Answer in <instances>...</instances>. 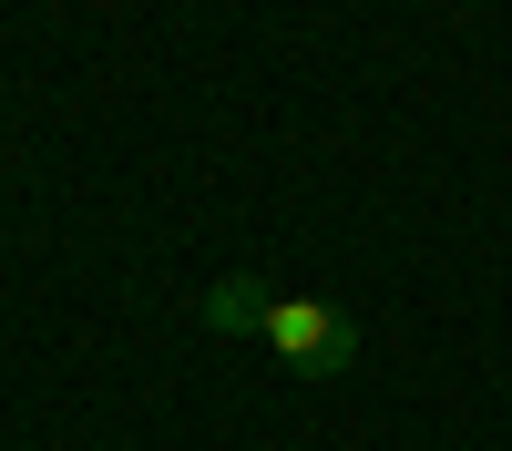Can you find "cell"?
Instances as JSON below:
<instances>
[{"label":"cell","mask_w":512,"mask_h":451,"mask_svg":"<svg viewBox=\"0 0 512 451\" xmlns=\"http://www.w3.org/2000/svg\"><path fill=\"white\" fill-rule=\"evenodd\" d=\"M256 318H267V287L256 277H226L216 298H205V328H256Z\"/></svg>","instance_id":"2"},{"label":"cell","mask_w":512,"mask_h":451,"mask_svg":"<svg viewBox=\"0 0 512 451\" xmlns=\"http://www.w3.org/2000/svg\"><path fill=\"white\" fill-rule=\"evenodd\" d=\"M256 339H267L297 380H338V369H359V318L349 308H318V298H267V318H256Z\"/></svg>","instance_id":"1"}]
</instances>
